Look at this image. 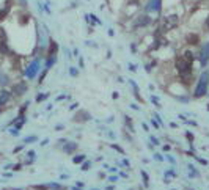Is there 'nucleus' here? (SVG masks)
<instances>
[{
  "label": "nucleus",
  "instance_id": "nucleus-23",
  "mask_svg": "<svg viewBox=\"0 0 209 190\" xmlns=\"http://www.w3.org/2000/svg\"><path fill=\"white\" fill-rule=\"evenodd\" d=\"M69 72H71L73 76H77V71H76V68H71V71H69Z\"/></svg>",
  "mask_w": 209,
  "mask_h": 190
},
{
  "label": "nucleus",
  "instance_id": "nucleus-22",
  "mask_svg": "<svg viewBox=\"0 0 209 190\" xmlns=\"http://www.w3.org/2000/svg\"><path fill=\"white\" fill-rule=\"evenodd\" d=\"M154 157H156V160H164V157H162V155H161V154H156V155H154Z\"/></svg>",
  "mask_w": 209,
  "mask_h": 190
},
{
  "label": "nucleus",
  "instance_id": "nucleus-9",
  "mask_svg": "<svg viewBox=\"0 0 209 190\" xmlns=\"http://www.w3.org/2000/svg\"><path fill=\"white\" fill-rule=\"evenodd\" d=\"M74 119H76V121H88V119H91V116H90L88 112H79V113L74 116Z\"/></svg>",
  "mask_w": 209,
  "mask_h": 190
},
{
  "label": "nucleus",
  "instance_id": "nucleus-5",
  "mask_svg": "<svg viewBox=\"0 0 209 190\" xmlns=\"http://www.w3.org/2000/svg\"><path fill=\"white\" fill-rule=\"evenodd\" d=\"M25 91H27V83H25V82H21V83L14 85V88H13V93H14L16 96H21V94H24Z\"/></svg>",
  "mask_w": 209,
  "mask_h": 190
},
{
  "label": "nucleus",
  "instance_id": "nucleus-27",
  "mask_svg": "<svg viewBox=\"0 0 209 190\" xmlns=\"http://www.w3.org/2000/svg\"><path fill=\"white\" fill-rule=\"evenodd\" d=\"M73 190H80V188H77V187H74V188H73Z\"/></svg>",
  "mask_w": 209,
  "mask_h": 190
},
{
  "label": "nucleus",
  "instance_id": "nucleus-6",
  "mask_svg": "<svg viewBox=\"0 0 209 190\" xmlns=\"http://www.w3.org/2000/svg\"><path fill=\"white\" fill-rule=\"evenodd\" d=\"M207 60H209V43H207L206 46H203L201 54H200V61H201V64H206Z\"/></svg>",
  "mask_w": 209,
  "mask_h": 190
},
{
  "label": "nucleus",
  "instance_id": "nucleus-26",
  "mask_svg": "<svg viewBox=\"0 0 209 190\" xmlns=\"http://www.w3.org/2000/svg\"><path fill=\"white\" fill-rule=\"evenodd\" d=\"M206 25L209 27V16H207V21H206Z\"/></svg>",
  "mask_w": 209,
  "mask_h": 190
},
{
  "label": "nucleus",
  "instance_id": "nucleus-29",
  "mask_svg": "<svg viewBox=\"0 0 209 190\" xmlns=\"http://www.w3.org/2000/svg\"><path fill=\"white\" fill-rule=\"evenodd\" d=\"M93 190H96V188H93Z\"/></svg>",
  "mask_w": 209,
  "mask_h": 190
},
{
  "label": "nucleus",
  "instance_id": "nucleus-16",
  "mask_svg": "<svg viewBox=\"0 0 209 190\" xmlns=\"http://www.w3.org/2000/svg\"><path fill=\"white\" fill-rule=\"evenodd\" d=\"M44 99H47V94H46V93H41V94L36 97V101H38V102H41V101H44Z\"/></svg>",
  "mask_w": 209,
  "mask_h": 190
},
{
  "label": "nucleus",
  "instance_id": "nucleus-12",
  "mask_svg": "<svg viewBox=\"0 0 209 190\" xmlns=\"http://www.w3.org/2000/svg\"><path fill=\"white\" fill-rule=\"evenodd\" d=\"M8 52H10V49H8V44H6V41H0V54L6 55Z\"/></svg>",
  "mask_w": 209,
  "mask_h": 190
},
{
  "label": "nucleus",
  "instance_id": "nucleus-1",
  "mask_svg": "<svg viewBox=\"0 0 209 190\" xmlns=\"http://www.w3.org/2000/svg\"><path fill=\"white\" fill-rule=\"evenodd\" d=\"M207 86H209V72H203L197 82V86H195V91H194V96L197 99L203 97L206 93H207Z\"/></svg>",
  "mask_w": 209,
  "mask_h": 190
},
{
  "label": "nucleus",
  "instance_id": "nucleus-25",
  "mask_svg": "<svg viewBox=\"0 0 209 190\" xmlns=\"http://www.w3.org/2000/svg\"><path fill=\"white\" fill-rule=\"evenodd\" d=\"M151 142H153L154 145H159V142H157V140H156V138H154V137H151Z\"/></svg>",
  "mask_w": 209,
  "mask_h": 190
},
{
  "label": "nucleus",
  "instance_id": "nucleus-4",
  "mask_svg": "<svg viewBox=\"0 0 209 190\" xmlns=\"http://www.w3.org/2000/svg\"><path fill=\"white\" fill-rule=\"evenodd\" d=\"M151 24V17L148 14H142V16H138L137 17V21H135V27H146Z\"/></svg>",
  "mask_w": 209,
  "mask_h": 190
},
{
  "label": "nucleus",
  "instance_id": "nucleus-13",
  "mask_svg": "<svg viewBox=\"0 0 209 190\" xmlns=\"http://www.w3.org/2000/svg\"><path fill=\"white\" fill-rule=\"evenodd\" d=\"M85 159H86V155H85V154H79V155H76V157L73 159V162H74V163H83V162H85Z\"/></svg>",
  "mask_w": 209,
  "mask_h": 190
},
{
  "label": "nucleus",
  "instance_id": "nucleus-21",
  "mask_svg": "<svg viewBox=\"0 0 209 190\" xmlns=\"http://www.w3.org/2000/svg\"><path fill=\"white\" fill-rule=\"evenodd\" d=\"M13 168H14V171H19V170L22 168V165H21V163H17V165H14Z\"/></svg>",
  "mask_w": 209,
  "mask_h": 190
},
{
  "label": "nucleus",
  "instance_id": "nucleus-24",
  "mask_svg": "<svg viewBox=\"0 0 209 190\" xmlns=\"http://www.w3.org/2000/svg\"><path fill=\"white\" fill-rule=\"evenodd\" d=\"M22 148H24V145H21V146H17V148H16V149H14V152H19V151H21V149H22Z\"/></svg>",
  "mask_w": 209,
  "mask_h": 190
},
{
  "label": "nucleus",
  "instance_id": "nucleus-17",
  "mask_svg": "<svg viewBox=\"0 0 209 190\" xmlns=\"http://www.w3.org/2000/svg\"><path fill=\"white\" fill-rule=\"evenodd\" d=\"M27 107H28V102H25V104H24V105H22V109L19 110V115H24V112L27 110Z\"/></svg>",
  "mask_w": 209,
  "mask_h": 190
},
{
  "label": "nucleus",
  "instance_id": "nucleus-20",
  "mask_svg": "<svg viewBox=\"0 0 209 190\" xmlns=\"http://www.w3.org/2000/svg\"><path fill=\"white\" fill-rule=\"evenodd\" d=\"M112 148H113V149H116V151H119L121 154L124 152V151H123V148H119V146H116V145H112Z\"/></svg>",
  "mask_w": 209,
  "mask_h": 190
},
{
  "label": "nucleus",
  "instance_id": "nucleus-3",
  "mask_svg": "<svg viewBox=\"0 0 209 190\" xmlns=\"http://www.w3.org/2000/svg\"><path fill=\"white\" fill-rule=\"evenodd\" d=\"M176 25H178V16H167L164 19V28L165 30H170Z\"/></svg>",
  "mask_w": 209,
  "mask_h": 190
},
{
  "label": "nucleus",
  "instance_id": "nucleus-10",
  "mask_svg": "<svg viewBox=\"0 0 209 190\" xmlns=\"http://www.w3.org/2000/svg\"><path fill=\"white\" fill-rule=\"evenodd\" d=\"M182 58L189 63V64H194V60H195V57H194V54L190 50H186L184 54H182Z\"/></svg>",
  "mask_w": 209,
  "mask_h": 190
},
{
  "label": "nucleus",
  "instance_id": "nucleus-11",
  "mask_svg": "<svg viewBox=\"0 0 209 190\" xmlns=\"http://www.w3.org/2000/svg\"><path fill=\"white\" fill-rule=\"evenodd\" d=\"M63 149H65V152L71 154V152H74V151L77 149V145H76V143H69V142H66V146H65Z\"/></svg>",
  "mask_w": 209,
  "mask_h": 190
},
{
  "label": "nucleus",
  "instance_id": "nucleus-2",
  "mask_svg": "<svg viewBox=\"0 0 209 190\" xmlns=\"http://www.w3.org/2000/svg\"><path fill=\"white\" fill-rule=\"evenodd\" d=\"M57 52H58V44H57L54 39H50L49 50H47V66H50L52 63L55 61V55H57Z\"/></svg>",
  "mask_w": 209,
  "mask_h": 190
},
{
  "label": "nucleus",
  "instance_id": "nucleus-15",
  "mask_svg": "<svg viewBox=\"0 0 209 190\" xmlns=\"http://www.w3.org/2000/svg\"><path fill=\"white\" fill-rule=\"evenodd\" d=\"M36 140H38V138H36V137L33 135V137H27V138H25L24 142H25V143H31V142H36Z\"/></svg>",
  "mask_w": 209,
  "mask_h": 190
},
{
  "label": "nucleus",
  "instance_id": "nucleus-7",
  "mask_svg": "<svg viewBox=\"0 0 209 190\" xmlns=\"http://www.w3.org/2000/svg\"><path fill=\"white\" fill-rule=\"evenodd\" d=\"M186 41H187V44H190V46H197V44H198V35L189 33L187 36H186Z\"/></svg>",
  "mask_w": 209,
  "mask_h": 190
},
{
  "label": "nucleus",
  "instance_id": "nucleus-19",
  "mask_svg": "<svg viewBox=\"0 0 209 190\" xmlns=\"http://www.w3.org/2000/svg\"><path fill=\"white\" fill-rule=\"evenodd\" d=\"M90 165H91L90 162H85V163H82V170H83V171H86V170L90 168Z\"/></svg>",
  "mask_w": 209,
  "mask_h": 190
},
{
  "label": "nucleus",
  "instance_id": "nucleus-18",
  "mask_svg": "<svg viewBox=\"0 0 209 190\" xmlns=\"http://www.w3.org/2000/svg\"><path fill=\"white\" fill-rule=\"evenodd\" d=\"M142 176H143V181H145V184H146V187H148V181H149V178H148V175L145 171H142Z\"/></svg>",
  "mask_w": 209,
  "mask_h": 190
},
{
  "label": "nucleus",
  "instance_id": "nucleus-8",
  "mask_svg": "<svg viewBox=\"0 0 209 190\" xmlns=\"http://www.w3.org/2000/svg\"><path fill=\"white\" fill-rule=\"evenodd\" d=\"M10 97H11V94L8 91H2V93H0V109H3V105L10 101Z\"/></svg>",
  "mask_w": 209,
  "mask_h": 190
},
{
  "label": "nucleus",
  "instance_id": "nucleus-14",
  "mask_svg": "<svg viewBox=\"0 0 209 190\" xmlns=\"http://www.w3.org/2000/svg\"><path fill=\"white\" fill-rule=\"evenodd\" d=\"M36 68H38V63L35 61L31 66H30V71H28V77H33L35 74H36Z\"/></svg>",
  "mask_w": 209,
  "mask_h": 190
},
{
  "label": "nucleus",
  "instance_id": "nucleus-28",
  "mask_svg": "<svg viewBox=\"0 0 209 190\" xmlns=\"http://www.w3.org/2000/svg\"><path fill=\"white\" fill-rule=\"evenodd\" d=\"M134 2H137V0H134Z\"/></svg>",
  "mask_w": 209,
  "mask_h": 190
}]
</instances>
